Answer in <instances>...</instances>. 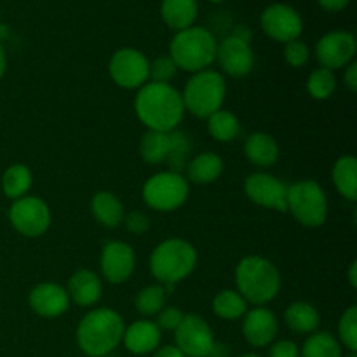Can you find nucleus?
Listing matches in <instances>:
<instances>
[{"label": "nucleus", "instance_id": "1", "mask_svg": "<svg viewBox=\"0 0 357 357\" xmlns=\"http://www.w3.org/2000/svg\"><path fill=\"white\" fill-rule=\"evenodd\" d=\"M135 114L149 131H174L185 117L181 93L171 82L149 80L136 93Z\"/></svg>", "mask_w": 357, "mask_h": 357}, {"label": "nucleus", "instance_id": "2", "mask_svg": "<svg viewBox=\"0 0 357 357\" xmlns=\"http://www.w3.org/2000/svg\"><path fill=\"white\" fill-rule=\"evenodd\" d=\"M126 323L124 317L110 307H94L77 326V345L87 357L114 354L122 344Z\"/></svg>", "mask_w": 357, "mask_h": 357}, {"label": "nucleus", "instance_id": "3", "mask_svg": "<svg viewBox=\"0 0 357 357\" xmlns=\"http://www.w3.org/2000/svg\"><path fill=\"white\" fill-rule=\"evenodd\" d=\"M236 289L251 305H267L281 291V272L274 261L260 255H248L236 265Z\"/></svg>", "mask_w": 357, "mask_h": 357}, {"label": "nucleus", "instance_id": "4", "mask_svg": "<svg viewBox=\"0 0 357 357\" xmlns=\"http://www.w3.org/2000/svg\"><path fill=\"white\" fill-rule=\"evenodd\" d=\"M199 255L194 244L181 237H169L153 248L150 255V272L159 284L169 293L171 288L194 274Z\"/></svg>", "mask_w": 357, "mask_h": 357}, {"label": "nucleus", "instance_id": "5", "mask_svg": "<svg viewBox=\"0 0 357 357\" xmlns=\"http://www.w3.org/2000/svg\"><path fill=\"white\" fill-rule=\"evenodd\" d=\"M218 40L204 26H190L174 33L169 44V58L178 70L197 73L211 68L216 59Z\"/></svg>", "mask_w": 357, "mask_h": 357}, {"label": "nucleus", "instance_id": "6", "mask_svg": "<svg viewBox=\"0 0 357 357\" xmlns=\"http://www.w3.org/2000/svg\"><path fill=\"white\" fill-rule=\"evenodd\" d=\"M227 98V80L218 70H202L192 73L181 91L185 112H190L197 119H208L215 112L222 110Z\"/></svg>", "mask_w": 357, "mask_h": 357}, {"label": "nucleus", "instance_id": "7", "mask_svg": "<svg viewBox=\"0 0 357 357\" xmlns=\"http://www.w3.org/2000/svg\"><path fill=\"white\" fill-rule=\"evenodd\" d=\"M286 213L307 229L323 227L328 220V195L316 180H300L288 185Z\"/></svg>", "mask_w": 357, "mask_h": 357}, {"label": "nucleus", "instance_id": "8", "mask_svg": "<svg viewBox=\"0 0 357 357\" xmlns=\"http://www.w3.org/2000/svg\"><path fill=\"white\" fill-rule=\"evenodd\" d=\"M190 195V183L183 173L159 171L152 174L142 187L143 202L159 213H173L180 209Z\"/></svg>", "mask_w": 357, "mask_h": 357}, {"label": "nucleus", "instance_id": "9", "mask_svg": "<svg viewBox=\"0 0 357 357\" xmlns=\"http://www.w3.org/2000/svg\"><path fill=\"white\" fill-rule=\"evenodd\" d=\"M7 215L13 229L28 239L44 236L52 222L51 208L44 199L37 195H24L17 201H13Z\"/></svg>", "mask_w": 357, "mask_h": 357}, {"label": "nucleus", "instance_id": "10", "mask_svg": "<svg viewBox=\"0 0 357 357\" xmlns=\"http://www.w3.org/2000/svg\"><path fill=\"white\" fill-rule=\"evenodd\" d=\"M108 75L121 89L138 91L150 80V61L135 47L117 49L108 61Z\"/></svg>", "mask_w": 357, "mask_h": 357}, {"label": "nucleus", "instance_id": "11", "mask_svg": "<svg viewBox=\"0 0 357 357\" xmlns=\"http://www.w3.org/2000/svg\"><path fill=\"white\" fill-rule=\"evenodd\" d=\"M215 342L211 326L199 314H185L174 330V345L185 357H209Z\"/></svg>", "mask_w": 357, "mask_h": 357}, {"label": "nucleus", "instance_id": "12", "mask_svg": "<svg viewBox=\"0 0 357 357\" xmlns=\"http://www.w3.org/2000/svg\"><path fill=\"white\" fill-rule=\"evenodd\" d=\"M260 26L264 33L279 44L300 38L303 31V20L295 7L288 3H271L260 14Z\"/></svg>", "mask_w": 357, "mask_h": 357}, {"label": "nucleus", "instance_id": "13", "mask_svg": "<svg viewBox=\"0 0 357 357\" xmlns=\"http://www.w3.org/2000/svg\"><path fill=\"white\" fill-rule=\"evenodd\" d=\"M356 37L347 30L328 31L317 40L316 49H314L321 68L331 70V72L351 65L356 58Z\"/></svg>", "mask_w": 357, "mask_h": 357}, {"label": "nucleus", "instance_id": "14", "mask_svg": "<svg viewBox=\"0 0 357 357\" xmlns=\"http://www.w3.org/2000/svg\"><path fill=\"white\" fill-rule=\"evenodd\" d=\"M286 192L288 185L267 171L251 173L244 180V194L253 204L271 211L286 213Z\"/></svg>", "mask_w": 357, "mask_h": 357}, {"label": "nucleus", "instance_id": "15", "mask_svg": "<svg viewBox=\"0 0 357 357\" xmlns=\"http://www.w3.org/2000/svg\"><path fill=\"white\" fill-rule=\"evenodd\" d=\"M215 63H218L220 70H222L220 73L241 79L253 72L257 58H255V51L250 40H244L232 33L230 37L223 38L216 47Z\"/></svg>", "mask_w": 357, "mask_h": 357}, {"label": "nucleus", "instance_id": "16", "mask_svg": "<svg viewBox=\"0 0 357 357\" xmlns=\"http://www.w3.org/2000/svg\"><path fill=\"white\" fill-rule=\"evenodd\" d=\"M136 268L135 250L124 241H108L100 255L101 278L110 284H124Z\"/></svg>", "mask_w": 357, "mask_h": 357}, {"label": "nucleus", "instance_id": "17", "mask_svg": "<svg viewBox=\"0 0 357 357\" xmlns=\"http://www.w3.org/2000/svg\"><path fill=\"white\" fill-rule=\"evenodd\" d=\"M243 337L251 347L261 349L274 344L279 333V321L268 307L248 309L243 316Z\"/></svg>", "mask_w": 357, "mask_h": 357}, {"label": "nucleus", "instance_id": "18", "mask_svg": "<svg viewBox=\"0 0 357 357\" xmlns=\"http://www.w3.org/2000/svg\"><path fill=\"white\" fill-rule=\"evenodd\" d=\"M28 305L37 314L38 317L44 319H56L68 312L70 302L66 288H63L58 282H40L33 286L28 293Z\"/></svg>", "mask_w": 357, "mask_h": 357}, {"label": "nucleus", "instance_id": "19", "mask_svg": "<svg viewBox=\"0 0 357 357\" xmlns=\"http://www.w3.org/2000/svg\"><path fill=\"white\" fill-rule=\"evenodd\" d=\"M70 302L82 309H94L103 296V282L96 272L89 268H80L73 272L66 286Z\"/></svg>", "mask_w": 357, "mask_h": 357}, {"label": "nucleus", "instance_id": "20", "mask_svg": "<svg viewBox=\"0 0 357 357\" xmlns=\"http://www.w3.org/2000/svg\"><path fill=\"white\" fill-rule=\"evenodd\" d=\"M162 331L155 324V321L139 319L126 326L122 344L131 354L146 356L153 354L160 347Z\"/></svg>", "mask_w": 357, "mask_h": 357}, {"label": "nucleus", "instance_id": "21", "mask_svg": "<svg viewBox=\"0 0 357 357\" xmlns=\"http://www.w3.org/2000/svg\"><path fill=\"white\" fill-rule=\"evenodd\" d=\"M278 142L272 135L264 131L251 132L244 142V157L258 169H268L279 160Z\"/></svg>", "mask_w": 357, "mask_h": 357}, {"label": "nucleus", "instance_id": "22", "mask_svg": "<svg viewBox=\"0 0 357 357\" xmlns=\"http://www.w3.org/2000/svg\"><path fill=\"white\" fill-rule=\"evenodd\" d=\"M225 164L223 159L215 152H202L192 157L185 166V174L188 183L211 185L223 174Z\"/></svg>", "mask_w": 357, "mask_h": 357}, {"label": "nucleus", "instance_id": "23", "mask_svg": "<svg viewBox=\"0 0 357 357\" xmlns=\"http://www.w3.org/2000/svg\"><path fill=\"white\" fill-rule=\"evenodd\" d=\"M91 215L105 229H117L124 220V204L110 190H100L91 199Z\"/></svg>", "mask_w": 357, "mask_h": 357}, {"label": "nucleus", "instance_id": "24", "mask_svg": "<svg viewBox=\"0 0 357 357\" xmlns=\"http://www.w3.org/2000/svg\"><path fill=\"white\" fill-rule=\"evenodd\" d=\"M197 14V0H162L160 2V17L164 24L174 31L194 26Z\"/></svg>", "mask_w": 357, "mask_h": 357}, {"label": "nucleus", "instance_id": "25", "mask_svg": "<svg viewBox=\"0 0 357 357\" xmlns=\"http://www.w3.org/2000/svg\"><path fill=\"white\" fill-rule=\"evenodd\" d=\"M284 324L296 335H310L319 330V310L309 302H293L282 314Z\"/></svg>", "mask_w": 357, "mask_h": 357}, {"label": "nucleus", "instance_id": "26", "mask_svg": "<svg viewBox=\"0 0 357 357\" xmlns=\"http://www.w3.org/2000/svg\"><path fill=\"white\" fill-rule=\"evenodd\" d=\"M331 178L338 194L347 201H357V159L354 155H342L335 160Z\"/></svg>", "mask_w": 357, "mask_h": 357}, {"label": "nucleus", "instance_id": "27", "mask_svg": "<svg viewBox=\"0 0 357 357\" xmlns=\"http://www.w3.org/2000/svg\"><path fill=\"white\" fill-rule=\"evenodd\" d=\"M0 185H2V192L7 199L17 201V199L28 195L31 185H33V174L26 164H10L3 171Z\"/></svg>", "mask_w": 357, "mask_h": 357}, {"label": "nucleus", "instance_id": "28", "mask_svg": "<svg viewBox=\"0 0 357 357\" xmlns=\"http://www.w3.org/2000/svg\"><path fill=\"white\" fill-rule=\"evenodd\" d=\"M248 305L250 303L241 296L237 289L225 288L215 295L211 302V309L216 317L223 321H237L243 319L244 314L248 312Z\"/></svg>", "mask_w": 357, "mask_h": 357}, {"label": "nucleus", "instance_id": "29", "mask_svg": "<svg viewBox=\"0 0 357 357\" xmlns=\"http://www.w3.org/2000/svg\"><path fill=\"white\" fill-rule=\"evenodd\" d=\"M300 357H344V347L330 331H314L307 335L300 349Z\"/></svg>", "mask_w": 357, "mask_h": 357}, {"label": "nucleus", "instance_id": "30", "mask_svg": "<svg viewBox=\"0 0 357 357\" xmlns=\"http://www.w3.org/2000/svg\"><path fill=\"white\" fill-rule=\"evenodd\" d=\"M208 132L215 142L218 143H230L239 136L241 122L236 114L230 110H218L208 119Z\"/></svg>", "mask_w": 357, "mask_h": 357}, {"label": "nucleus", "instance_id": "31", "mask_svg": "<svg viewBox=\"0 0 357 357\" xmlns=\"http://www.w3.org/2000/svg\"><path fill=\"white\" fill-rule=\"evenodd\" d=\"M167 153H169V132L146 129V132L139 139V155L143 162L157 166V164L166 162Z\"/></svg>", "mask_w": 357, "mask_h": 357}, {"label": "nucleus", "instance_id": "32", "mask_svg": "<svg viewBox=\"0 0 357 357\" xmlns=\"http://www.w3.org/2000/svg\"><path fill=\"white\" fill-rule=\"evenodd\" d=\"M166 288L162 284H159V282L157 284L145 286L135 296V309L138 310L139 316L149 319V317L157 316L166 307Z\"/></svg>", "mask_w": 357, "mask_h": 357}, {"label": "nucleus", "instance_id": "33", "mask_svg": "<svg viewBox=\"0 0 357 357\" xmlns=\"http://www.w3.org/2000/svg\"><path fill=\"white\" fill-rule=\"evenodd\" d=\"M337 91V75L326 68H316L307 77V93L316 101L330 100Z\"/></svg>", "mask_w": 357, "mask_h": 357}, {"label": "nucleus", "instance_id": "34", "mask_svg": "<svg viewBox=\"0 0 357 357\" xmlns=\"http://www.w3.org/2000/svg\"><path fill=\"white\" fill-rule=\"evenodd\" d=\"M190 150L192 143L188 139V136L185 132L174 131L169 132V153H167V166H169L171 171H176V173H181L185 171V166L190 160Z\"/></svg>", "mask_w": 357, "mask_h": 357}, {"label": "nucleus", "instance_id": "35", "mask_svg": "<svg viewBox=\"0 0 357 357\" xmlns=\"http://www.w3.org/2000/svg\"><path fill=\"white\" fill-rule=\"evenodd\" d=\"M337 340L351 354L357 352V307L351 305L344 310L337 326Z\"/></svg>", "mask_w": 357, "mask_h": 357}, {"label": "nucleus", "instance_id": "36", "mask_svg": "<svg viewBox=\"0 0 357 357\" xmlns=\"http://www.w3.org/2000/svg\"><path fill=\"white\" fill-rule=\"evenodd\" d=\"M282 56H284V61L288 63L291 68H302V66H305L307 63H309L310 49L305 42L296 38V40H291L288 42V44H284Z\"/></svg>", "mask_w": 357, "mask_h": 357}, {"label": "nucleus", "instance_id": "37", "mask_svg": "<svg viewBox=\"0 0 357 357\" xmlns=\"http://www.w3.org/2000/svg\"><path fill=\"white\" fill-rule=\"evenodd\" d=\"M176 65L169 56H160L150 63V80L152 82H171L176 75Z\"/></svg>", "mask_w": 357, "mask_h": 357}, {"label": "nucleus", "instance_id": "38", "mask_svg": "<svg viewBox=\"0 0 357 357\" xmlns=\"http://www.w3.org/2000/svg\"><path fill=\"white\" fill-rule=\"evenodd\" d=\"M183 316L185 314L181 312L178 307H164V309L155 316V324L159 326L160 331H174L180 326Z\"/></svg>", "mask_w": 357, "mask_h": 357}, {"label": "nucleus", "instance_id": "39", "mask_svg": "<svg viewBox=\"0 0 357 357\" xmlns=\"http://www.w3.org/2000/svg\"><path fill=\"white\" fill-rule=\"evenodd\" d=\"M122 223L135 236H143V234H146L150 230V218L142 211H132L129 215H124Z\"/></svg>", "mask_w": 357, "mask_h": 357}, {"label": "nucleus", "instance_id": "40", "mask_svg": "<svg viewBox=\"0 0 357 357\" xmlns=\"http://www.w3.org/2000/svg\"><path fill=\"white\" fill-rule=\"evenodd\" d=\"M268 347V357H300V347L293 340H278Z\"/></svg>", "mask_w": 357, "mask_h": 357}, {"label": "nucleus", "instance_id": "41", "mask_svg": "<svg viewBox=\"0 0 357 357\" xmlns=\"http://www.w3.org/2000/svg\"><path fill=\"white\" fill-rule=\"evenodd\" d=\"M344 84L351 93H356L357 91V63L356 61H352L351 65L345 66Z\"/></svg>", "mask_w": 357, "mask_h": 357}, {"label": "nucleus", "instance_id": "42", "mask_svg": "<svg viewBox=\"0 0 357 357\" xmlns=\"http://www.w3.org/2000/svg\"><path fill=\"white\" fill-rule=\"evenodd\" d=\"M317 2L328 13H340L351 3V0H317Z\"/></svg>", "mask_w": 357, "mask_h": 357}, {"label": "nucleus", "instance_id": "43", "mask_svg": "<svg viewBox=\"0 0 357 357\" xmlns=\"http://www.w3.org/2000/svg\"><path fill=\"white\" fill-rule=\"evenodd\" d=\"M152 357H185L176 345H160Z\"/></svg>", "mask_w": 357, "mask_h": 357}, {"label": "nucleus", "instance_id": "44", "mask_svg": "<svg viewBox=\"0 0 357 357\" xmlns=\"http://www.w3.org/2000/svg\"><path fill=\"white\" fill-rule=\"evenodd\" d=\"M209 357H229V349H227L225 344H220V342H215L213 345V351Z\"/></svg>", "mask_w": 357, "mask_h": 357}, {"label": "nucleus", "instance_id": "45", "mask_svg": "<svg viewBox=\"0 0 357 357\" xmlns=\"http://www.w3.org/2000/svg\"><path fill=\"white\" fill-rule=\"evenodd\" d=\"M6 70H7V54L3 45L0 44V80H2L3 75H6Z\"/></svg>", "mask_w": 357, "mask_h": 357}, {"label": "nucleus", "instance_id": "46", "mask_svg": "<svg viewBox=\"0 0 357 357\" xmlns=\"http://www.w3.org/2000/svg\"><path fill=\"white\" fill-rule=\"evenodd\" d=\"M349 282H351L352 288H357V261L354 260L349 268Z\"/></svg>", "mask_w": 357, "mask_h": 357}, {"label": "nucleus", "instance_id": "47", "mask_svg": "<svg viewBox=\"0 0 357 357\" xmlns=\"http://www.w3.org/2000/svg\"><path fill=\"white\" fill-rule=\"evenodd\" d=\"M239 357H261V356H258V354H253V352H248V354H241Z\"/></svg>", "mask_w": 357, "mask_h": 357}, {"label": "nucleus", "instance_id": "48", "mask_svg": "<svg viewBox=\"0 0 357 357\" xmlns=\"http://www.w3.org/2000/svg\"><path fill=\"white\" fill-rule=\"evenodd\" d=\"M208 2H213V3H220V2H225V0H208Z\"/></svg>", "mask_w": 357, "mask_h": 357}, {"label": "nucleus", "instance_id": "49", "mask_svg": "<svg viewBox=\"0 0 357 357\" xmlns=\"http://www.w3.org/2000/svg\"><path fill=\"white\" fill-rule=\"evenodd\" d=\"M347 357H357V356H356V354H349Z\"/></svg>", "mask_w": 357, "mask_h": 357}, {"label": "nucleus", "instance_id": "50", "mask_svg": "<svg viewBox=\"0 0 357 357\" xmlns=\"http://www.w3.org/2000/svg\"><path fill=\"white\" fill-rule=\"evenodd\" d=\"M103 357H114L112 354H108V356H103Z\"/></svg>", "mask_w": 357, "mask_h": 357}]
</instances>
